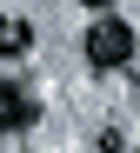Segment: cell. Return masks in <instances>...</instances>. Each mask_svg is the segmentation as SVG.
Listing matches in <instances>:
<instances>
[{"mask_svg":"<svg viewBox=\"0 0 140 153\" xmlns=\"http://www.w3.org/2000/svg\"><path fill=\"white\" fill-rule=\"evenodd\" d=\"M100 153H127V133H120V126H100Z\"/></svg>","mask_w":140,"mask_h":153,"instance_id":"277c9868","label":"cell"},{"mask_svg":"<svg viewBox=\"0 0 140 153\" xmlns=\"http://www.w3.org/2000/svg\"><path fill=\"white\" fill-rule=\"evenodd\" d=\"M87 60L100 73H127V80H133V27H127L120 13H100L94 27H87Z\"/></svg>","mask_w":140,"mask_h":153,"instance_id":"6da1fadb","label":"cell"},{"mask_svg":"<svg viewBox=\"0 0 140 153\" xmlns=\"http://www.w3.org/2000/svg\"><path fill=\"white\" fill-rule=\"evenodd\" d=\"M40 107H34V93H20V87H0V133H20V126H34Z\"/></svg>","mask_w":140,"mask_h":153,"instance_id":"7a4b0ae2","label":"cell"},{"mask_svg":"<svg viewBox=\"0 0 140 153\" xmlns=\"http://www.w3.org/2000/svg\"><path fill=\"white\" fill-rule=\"evenodd\" d=\"M27 47H34V27H27L20 13H7V20H0V60H20Z\"/></svg>","mask_w":140,"mask_h":153,"instance_id":"3957f363","label":"cell"},{"mask_svg":"<svg viewBox=\"0 0 140 153\" xmlns=\"http://www.w3.org/2000/svg\"><path fill=\"white\" fill-rule=\"evenodd\" d=\"M87 7H114V0H87Z\"/></svg>","mask_w":140,"mask_h":153,"instance_id":"5b68a950","label":"cell"}]
</instances>
